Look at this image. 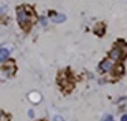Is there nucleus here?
<instances>
[{"label": "nucleus", "mask_w": 127, "mask_h": 121, "mask_svg": "<svg viewBox=\"0 0 127 121\" xmlns=\"http://www.w3.org/2000/svg\"><path fill=\"white\" fill-rule=\"evenodd\" d=\"M119 55H120V49H118V48H115V49L111 52V59L112 60H115V59L119 57Z\"/></svg>", "instance_id": "obj_4"}, {"label": "nucleus", "mask_w": 127, "mask_h": 121, "mask_svg": "<svg viewBox=\"0 0 127 121\" xmlns=\"http://www.w3.org/2000/svg\"><path fill=\"white\" fill-rule=\"evenodd\" d=\"M66 19V18H64V15H53L52 17V20H55V22H63V20Z\"/></svg>", "instance_id": "obj_5"}, {"label": "nucleus", "mask_w": 127, "mask_h": 121, "mask_svg": "<svg viewBox=\"0 0 127 121\" xmlns=\"http://www.w3.org/2000/svg\"><path fill=\"white\" fill-rule=\"evenodd\" d=\"M8 55H10V52L6 48H1V49H0V60L1 61H6L7 59H8Z\"/></svg>", "instance_id": "obj_3"}, {"label": "nucleus", "mask_w": 127, "mask_h": 121, "mask_svg": "<svg viewBox=\"0 0 127 121\" xmlns=\"http://www.w3.org/2000/svg\"><path fill=\"white\" fill-rule=\"evenodd\" d=\"M18 22L21 25H25L28 22V17H26V12L23 10H18Z\"/></svg>", "instance_id": "obj_1"}, {"label": "nucleus", "mask_w": 127, "mask_h": 121, "mask_svg": "<svg viewBox=\"0 0 127 121\" xmlns=\"http://www.w3.org/2000/svg\"><path fill=\"white\" fill-rule=\"evenodd\" d=\"M120 121H127V114L122 116V120H120Z\"/></svg>", "instance_id": "obj_7"}, {"label": "nucleus", "mask_w": 127, "mask_h": 121, "mask_svg": "<svg viewBox=\"0 0 127 121\" xmlns=\"http://www.w3.org/2000/svg\"><path fill=\"white\" fill-rule=\"evenodd\" d=\"M104 121H115V120H113V117H112V116H107Z\"/></svg>", "instance_id": "obj_6"}, {"label": "nucleus", "mask_w": 127, "mask_h": 121, "mask_svg": "<svg viewBox=\"0 0 127 121\" xmlns=\"http://www.w3.org/2000/svg\"><path fill=\"white\" fill-rule=\"evenodd\" d=\"M112 63H113L112 59H111V60L108 59V60L102 61V63H101V69H102V71H109L111 67H112Z\"/></svg>", "instance_id": "obj_2"}]
</instances>
